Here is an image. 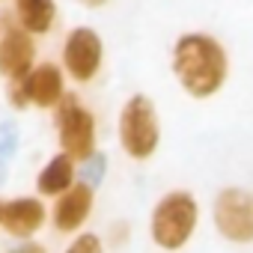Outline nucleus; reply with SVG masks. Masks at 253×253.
<instances>
[{
  "label": "nucleus",
  "mask_w": 253,
  "mask_h": 253,
  "mask_svg": "<svg viewBox=\"0 0 253 253\" xmlns=\"http://www.w3.org/2000/svg\"><path fill=\"white\" fill-rule=\"evenodd\" d=\"M57 140H60V152H66L75 164L89 161L95 155V143H98L95 116L72 92H66V98L57 107Z\"/></svg>",
  "instance_id": "39448f33"
},
{
  "label": "nucleus",
  "mask_w": 253,
  "mask_h": 253,
  "mask_svg": "<svg viewBox=\"0 0 253 253\" xmlns=\"http://www.w3.org/2000/svg\"><path fill=\"white\" fill-rule=\"evenodd\" d=\"M104 66V42L92 27L69 30L63 42V69L75 84H89Z\"/></svg>",
  "instance_id": "0eeeda50"
},
{
  "label": "nucleus",
  "mask_w": 253,
  "mask_h": 253,
  "mask_svg": "<svg viewBox=\"0 0 253 253\" xmlns=\"http://www.w3.org/2000/svg\"><path fill=\"white\" fill-rule=\"evenodd\" d=\"M12 253H48V250H45L42 244H33V241H24V244H21L18 250H12Z\"/></svg>",
  "instance_id": "4468645a"
},
{
  "label": "nucleus",
  "mask_w": 253,
  "mask_h": 253,
  "mask_svg": "<svg viewBox=\"0 0 253 253\" xmlns=\"http://www.w3.org/2000/svg\"><path fill=\"white\" fill-rule=\"evenodd\" d=\"M81 6H86V9H101V6H107L110 0H78Z\"/></svg>",
  "instance_id": "2eb2a0df"
},
{
  "label": "nucleus",
  "mask_w": 253,
  "mask_h": 253,
  "mask_svg": "<svg viewBox=\"0 0 253 253\" xmlns=\"http://www.w3.org/2000/svg\"><path fill=\"white\" fill-rule=\"evenodd\" d=\"M3 211H6V203L0 200V223H3Z\"/></svg>",
  "instance_id": "dca6fc26"
},
{
  "label": "nucleus",
  "mask_w": 253,
  "mask_h": 253,
  "mask_svg": "<svg viewBox=\"0 0 253 253\" xmlns=\"http://www.w3.org/2000/svg\"><path fill=\"white\" fill-rule=\"evenodd\" d=\"M92 209H95V191H92V185H89V182H75V185H72L66 194H60L57 203H54V211H51L54 229H57V232H66V235L81 232L84 223L89 220Z\"/></svg>",
  "instance_id": "1a4fd4ad"
},
{
  "label": "nucleus",
  "mask_w": 253,
  "mask_h": 253,
  "mask_svg": "<svg viewBox=\"0 0 253 253\" xmlns=\"http://www.w3.org/2000/svg\"><path fill=\"white\" fill-rule=\"evenodd\" d=\"M214 232L235 247L253 244V191L241 185H226L211 200Z\"/></svg>",
  "instance_id": "20e7f679"
},
{
  "label": "nucleus",
  "mask_w": 253,
  "mask_h": 253,
  "mask_svg": "<svg viewBox=\"0 0 253 253\" xmlns=\"http://www.w3.org/2000/svg\"><path fill=\"white\" fill-rule=\"evenodd\" d=\"M63 253H104V241L95 232H78Z\"/></svg>",
  "instance_id": "ddd939ff"
},
{
  "label": "nucleus",
  "mask_w": 253,
  "mask_h": 253,
  "mask_svg": "<svg viewBox=\"0 0 253 253\" xmlns=\"http://www.w3.org/2000/svg\"><path fill=\"white\" fill-rule=\"evenodd\" d=\"M15 15L18 27L33 36H45L57 24V0H15Z\"/></svg>",
  "instance_id": "f8f14e48"
},
{
  "label": "nucleus",
  "mask_w": 253,
  "mask_h": 253,
  "mask_svg": "<svg viewBox=\"0 0 253 253\" xmlns=\"http://www.w3.org/2000/svg\"><path fill=\"white\" fill-rule=\"evenodd\" d=\"M75 161L66 155V152H57L45 167H42V173L36 176V191L39 194H45V197H60V194H66L72 185H75Z\"/></svg>",
  "instance_id": "9b49d317"
},
{
  "label": "nucleus",
  "mask_w": 253,
  "mask_h": 253,
  "mask_svg": "<svg viewBox=\"0 0 253 253\" xmlns=\"http://www.w3.org/2000/svg\"><path fill=\"white\" fill-rule=\"evenodd\" d=\"M170 72L188 98L209 101L229 81V54L217 36L188 30L170 48Z\"/></svg>",
  "instance_id": "f257e3e1"
},
{
  "label": "nucleus",
  "mask_w": 253,
  "mask_h": 253,
  "mask_svg": "<svg viewBox=\"0 0 253 253\" xmlns=\"http://www.w3.org/2000/svg\"><path fill=\"white\" fill-rule=\"evenodd\" d=\"M36 69V45L33 33H27L18 24H9L0 36V75L9 78L12 84L24 81Z\"/></svg>",
  "instance_id": "6e6552de"
},
{
  "label": "nucleus",
  "mask_w": 253,
  "mask_h": 253,
  "mask_svg": "<svg viewBox=\"0 0 253 253\" xmlns=\"http://www.w3.org/2000/svg\"><path fill=\"white\" fill-rule=\"evenodd\" d=\"M116 137L131 161H149L161 146V116L146 92H134L119 107Z\"/></svg>",
  "instance_id": "7ed1b4c3"
},
{
  "label": "nucleus",
  "mask_w": 253,
  "mask_h": 253,
  "mask_svg": "<svg viewBox=\"0 0 253 253\" xmlns=\"http://www.w3.org/2000/svg\"><path fill=\"white\" fill-rule=\"evenodd\" d=\"M200 217H203L200 200L185 188H173L161 194L149 211V238L158 250L179 253L197 235Z\"/></svg>",
  "instance_id": "f03ea898"
},
{
  "label": "nucleus",
  "mask_w": 253,
  "mask_h": 253,
  "mask_svg": "<svg viewBox=\"0 0 253 253\" xmlns=\"http://www.w3.org/2000/svg\"><path fill=\"white\" fill-rule=\"evenodd\" d=\"M63 98H66V69H60L57 63H39L24 81H18L9 89L12 107L57 110Z\"/></svg>",
  "instance_id": "423d86ee"
},
{
  "label": "nucleus",
  "mask_w": 253,
  "mask_h": 253,
  "mask_svg": "<svg viewBox=\"0 0 253 253\" xmlns=\"http://www.w3.org/2000/svg\"><path fill=\"white\" fill-rule=\"evenodd\" d=\"M48 220V209L39 203V197H15L6 203V211H3V226L6 235L12 238H21V241H30Z\"/></svg>",
  "instance_id": "9d476101"
}]
</instances>
